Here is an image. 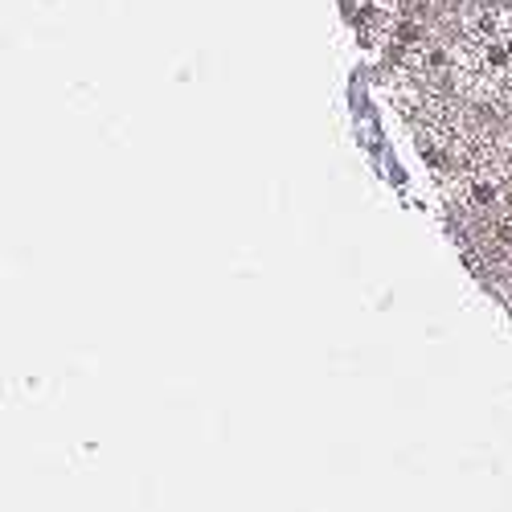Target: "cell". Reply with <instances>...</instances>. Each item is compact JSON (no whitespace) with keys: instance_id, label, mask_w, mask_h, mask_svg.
<instances>
[{"instance_id":"6da1fadb","label":"cell","mask_w":512,"mask_h":512,"mask_svg":"<svg viewBox=\"0 0 512 512\" xmlns=\"http://www.w3.org/2000/svg\"><path fill=\"white\" fill-rule=\"evenodd\" d=\"M484 5H488V9H496V5H508V0H484Z\"/></svg>"}]
</instances>
